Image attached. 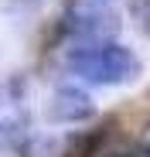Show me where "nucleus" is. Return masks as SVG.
Returning <instances> with one entry per match:
<instances>
[{"label":"nucleus","mask_w":150,"mask_h":157,"mask_svg":"<svg viewBox=\"0 0 150 157\" xmlns=\"http://www.w3.org/2000/svg\"><path fill=\"white\" fill-rule=\"evenodd\" d=\"M58 34L68 44L109 41L119 34V7L116 0H62Z\"/></svg>","instance_id":"obj_2"},{"label":"nucleus","mask_w":150,"mask_h":157,"mask_svg":"<svg viewBox=\"0 0 150 157\" xmlns=\"http://www.w3.org/2000/svg\"><path fill=\"white\" fill-rule=\"evenodd\" d=\"M147 28H150V24H147Z\"/></svg>","instance_id":"obj_5"},{"label":"nucleus","mask_w":150,"mask_h":157,"mask_svg":"<svg viewBox=\"0 0 150 157\" xmlns=\"http://www.w3.org/2000/svg\"><path fill=\"white\" fill-rule=\"evenodd\" d=\"M96 116V102L82 86H58L48 99V120L51 123H85Z\"/></svg>","instance_id":"obj_3"},{"label":"nucleus","mask_w":150,"mask_h":157,"mask_svg":"<svg viewBox=\"0 0 150 157\" xmlns=\"http://www.w3.org/2000/svg\"><path fill=\"white\" fill-rule=\"evenodd\" d=\"M65 65L75 78L92 82V86H130L143 72V62L137 58V51L126 48L123 41H116V38L72 44Z\"/></svg>","instance_id":"obj_1"},{"label":"nucleus","mask_w":150,"mask_h":157,"mask_svg":"<svg viewBox=\"0 0 150 157\" xmlns=\"http://www.w3.org/2000/svg\"><path fill=\"white\" fill-rule=\"evenodd\" d=\"M147 130H150V123H147Z\"/></svg>","instance_id":"obj_4"}]
</instances>
